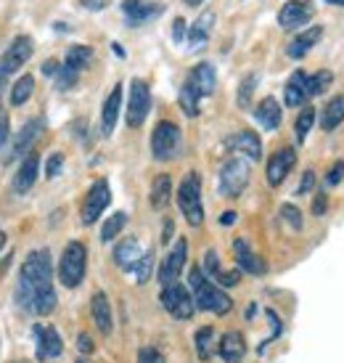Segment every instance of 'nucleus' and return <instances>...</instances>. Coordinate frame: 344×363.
<instances>
[{"mask_svg":"<svg viewBox=\"0 0 344 363\" xmlns=\"http://www.w3.org/2000/svg\"><path fill=\"white\" fill-rule=\"evenodd\" d=\"M16 300L24 311L38 315H51L56 311V289H53V262L48 250H35L27 255L19 273Z\"/></svg>","mask_w":344,"mask_h":363,"instance_id":"f257e3e1","label":"nucleus"},{"mask_svg":"<svg viewBox=\"0 0 344 363\" xmlns=\"http://www.w3.org/2000/svg\"><path fill=\"white\" fill-rule=\"evenodd\" d=\"M188 284H191L193 303H196V308H199V311L214 313V315H225V313H231L233 300L223 292V289H220V286H217V284H212L207 276H204V271L199 268V265H196V268H191Z\"/></svg>","mask_w":344,"mask_h":363,"instance_id":"f03ea898","label":"nucleus"},{"mask_svg":"<svg viewBox=\"0 0 344 363\" xmlns=\"http://www.w3.org/2000/svg\"><path fill=\"white\" fill-rule=\"evenodd\" d=\"M178 207H180L183 218L188 220V225L199 228L204 223V207H202V178L199 172L191 170L185 172V178L178 186Z\"/></svg>","mask_w":344,"mask_h":363,"instance_id":"7ed1b4c3","label":"nucleus"},{"mask_svg":"<svg viewBox=\"0 0 344 363\" xmlns=\"http://www.w3.org/2000/svg\"><path fill=\"white\" fill-rule=\"evenodd\" d=\"M85 268H88V250L82 242H69L64 247L59 260V281L67 289H77L85 281Z\"/></svg>","mask_w":344,"mask_h":363,"instance_id":"20e7f679","label":"nucleus"},{"mask_svg":"<svg viewBox=\"0 0 344 363\" xmlns=\"http://www.w3.org/2000/svg\"><path fill=\"white\" fill-rule=\"evenodd\" d=\"M249 178H252V170H249V162L243 157H231V160L223 162L220 167V175H217V191L228 196V199H239L246 186H249Z\"/></svg>","mask_w":344,"mask_h":363,"instance_id":"39448f33","label":"nucleus"},{"mask_svg":"<svg viewBox=\"0 0 344 363\" xmlns=\"http://www.w3.org/2000/svg\"><path fill=\"white\" fill-rule=\"evenodd\" d=\"M183 135L180 128L170 120H162L151 133V154L156 162H172L180 157Z\"/></svg>","mask_w":344,"mask_h":363,"instance_id":"423d86ee","label":"nucleus"},{"mask_svg":"<svg viewBox=\"0 0 344 363\" xmlns=\"http://www.w3.org/2000/svg\"><path fill=\"white\" fill-rule=\"evenodd\" d=\"M159 300H162L164 311L170 313L172 318H178V321H188L193 313H196V303H193V294L183 286V284H167L162 286V294H159Z\"/></svg>","mask_w":344,"mask_h":363,"instance_id":"0eeeda50","label":"nucleus"},{"mask_svg":"<svg viewBox=\"0 0 344 363\" xmlns=\"http://www.w3.org/2000/svg\"><path fill=\"white\" fill-rule=\"evenodd\" d=\"M112 202V189H109V181H96L91 186V191L85 194V202H82V223L85 225H93V223L101 218V212L109 207Z\"/></svg>","mask_w":344,"mask_h":363,"instance_id":"6e6552de","label":"nucleus"},{"mask_svg":"<svg viewBox=\"0 0 344 363\" xmlns=\"http://www.w3.org/2000/svg\"><path fill=\"white\" fill-rule=\"evenodd\" d=\"M151 111V91L143 80L130 82V101H127V125L141 128Z\"/></svg>","mask_w":344,"mask_h":363,"instance_id":"1a4fd4ad","label":"nucleus"},{"mask_svg":"<svg viewBox=\"0 0 344 363\" xmlns=\"http://www.w3.org/2000/svg\"><path fill=\"white\" fill-rule=\"evenodd\" d=\"M294 164H297V149H292V146H284V149H278L275 154H270L268 167H265L268 183H270L273 189H278V186L289 178V172L294 170Z\"/></svg>","mask_w":344,"mask_h":363,"instance_id":"9d476101","label":"nucleus"},{"mask_svg":"<svg viewBox=\"0 0 344 363\" xmlns=\"http://www.w3.org/2000/svg\"><path fill=\"white\" fill-rule=\"evenodd\" d=\"M32 40L27 38V35H19L16 40L8 45V51L0 56V77H8V74H13V72H19L27 61H30L32 56Z\"/></svg>","mask_w":344,"mask_h":363,"instance_id":"9b49d317","label":"nucleus"},{"mask_svg":"<svg viewBox=\"0 0 344 363\" xmlns=\"http://www.w3.org/2000/svg\"><path fill=\"white\" fill-rule=\"evenodd\" d=\"M185 260H188V242H185V239H178L175 247L170 250V255L164 257L162 268H159V284L167 286V284L178 281L183 268H185Z\"/></svg>","mask_w":344,"mask_h":363,"instance_id":"f8f14e48","label":"nucleus"},{"mask_svg":"<svg viewBox=\"0 0 344 363\" xmlns=\"http://www.w3.org/2000/svg\"><path fill=\"white\" fill-rule=\"evenodd\" d=\"M122 11H125V19L130 27H143L156 16H162L164 6L154 3V0H122Z\"/></svg>","mask_w":344,"mask_h":363,"instance_id":"ddd939ff","label":"nucleus"},{"mask_svg":"<svg viewBox=\"0 0 344 363\" xmlns=\"http://www.w3.org/2000/svg\"><path fill=\"white\" fill-rule=\"evenodd\" d=\"M310 21H313V6L307 0H289L284 9L278 11L281 30H299Z\"/></svg>","mask_w":344,"mask_h":363,"instance_id":"4468645a","label":"nucleus"},{"mask_svg":"<svg viewBox=\"0 0 344 363\" xmlns=\"http://www.w3.org/2000/svg\"><path fill=\"white\" fill-rule=\"evenodd\" d=\"M32 334L38 340V358L40 361H51V358H59L64 353L61 334L53 326H32Z\"/></svg>","mask_w":344,"mask_h":363,"instance_id":"2eb2a0df","label":"nucleus"},{"mask_svg":"<svg viewBox=\"0 0 344 363\" xmlns=\"http://www.w3.org/2000/svg\"><path fill=\"white\" fill-rule=\"evenodd\" d=\"M42 128H45V120H42V117H35V120L27 122V125L19 130V135H16V141H13V146H11V154L6 162L16 160V157H27V154L32 152L35 141L40 138Z\"/></svg>","mask_w":344,"mask_h":363,"instance_id":"dca6fc26","label":"nucleus"},{"mask_svg":"<svg viewBox=\"0 0 344 363\" xmlns=\"http://www.w3.org/2000/svg\"><path fill=\"white\" fill-rule=\"evenodd\" d=\"M185 82L204 99V96H212L214 88H217V72H214V67L210 61H202V64L193 67L191 74L185 77Z\"/></svg>","mask_w":344,"mask_h":363,"instance_id":"f3484780","label":"nucleus"},{"mask_svg":"<svg viewBox=\"0 0 344 363\" xmlns=\"http://www.w3.org/2000/svg\"><path fill=\"white\" fill-rule=\"evenodd\" d=\"M228 146H231L233 152H239L241 157L246 160L257 162L263 157V141H260V135L254 130H239L233 138H228Z\"/></svg>","mask_w":344,"mask_h":363,"instance_id":"a211bd4d","label":"nucleus"},{"mask_svg":"<svg viewBox=\"0 0 344 363\" xmlns=\"http://www.w3.org/2000/svg\"><path fill=\"white\" fill-rule=\"evenodd\" d=\"M233 255H236V262H239V271H246V273H252V276H263V273L268 271L265 260L249 250L246 239H236V242H233Z\"/></svg>","mask_w":344,"mask_h":363,"instance_id":"6ab92c4d","label":"nucleus"},{"mask_svg":"<svg viewBox=\"0 0 344 363\" xmlns=\"http://www.w3.org/2000/svg\"><path fill=\"white\" fill-rule=\"evenodd\" d=\"M38 170H40V157L35 152H30L21 162V167L13 175V191L16 194H30V189L38 181Z\"/></svg>","mask_w":344,"mask_h":363,"instance_id":"aec40b11","label":"nucleus"},{"mask_svg":"<svg viewBox=\"0 0 344 363\" xmlns=\"http://www.w3.org/2000/svg\"><path fill=\"white\" fill-rule=\"evenodd\" d=\"M91 315H93V323L98 326V332L109 337L114 329V315H112V303H109V297L103 292H96L91 297Z\"/></svg>","mask_w":344,"mask_h":363,"instance_id":"412c9836","label":"nucleus"},{"mask_svg":"<svg viewBox=\"0 0 344 363\" xmlns=\"http://www.w3.org/2000/svg\"><path fill=\"white\" fill-rule=\"evenodd\" d=\"M141 257H143V250H141V242L135 236H127V239H122L114 247V262L120 265L122 271H135V265H138Z\"/></svg>","mask_w":344,"mask_h":363,"instance_id":"4be33fe9","label":"nucleus"},{"mask_svg":"<svg viewBox=\"0 0 344 363\" xmlns=\"http://www.w3.org/2000/svg\"><path fill=\"white\" fill-rule=\"evenodd\" d=\"M321 38H323V27H318V24H315V27H307V30L299 32V35L289 43L286 53H289L292 59H304V56H307V53L318 45V40H321Z\"/></svg>","mask_w":344,"mask_h":363,"instance_id":"5701e85b","label":"nucleus"},{"mask_svg":"<svg viewBox=\"0 0 344 363\" xmlns=\"http://www.w3.org/2000/svg\"><path fill=\"white\" fill-rule=\"evenodd\" d=\"M120 109H122V85H114L112 93L106 96L101 109V133L103 135H112L114 128H117V120H120Z\"/></svg>","mask_w":344,"mask_h":363,"instance_id":"b1692460","label":"nucleus"},{"mask_svg":"<svg viewBox=\"0 0 344 363\" xmlns=\"http://www.w3.org/2000/svg\"><path fill=\"white\" fill-rule=\"evenodd\" d=\"M310 96H307V74L302 69H297L286 80V88H284V101L289 109H297V106H304Z\"/></svg>","mask_w":344,"mask_h":363,"instance_id":"393cba45","label":"nucleus"},{"mask_svg":"<svg viewBox=\"0 0 344 363\" xmlns=\"http://www.w3.org/2000/svg\"><path fill=\"white\" fill-rule=\"evenodd\" d=\"M214 30V11H207L199 19L193 21L191 32H188V48L191 51H202L204 45L210 43V35Z\"/></svg>","mask_w":344,"mask_h":363,"instance_id":"a878e982","label":"nucleus"},{"mask_svg":"<svg viewBox=\"0 0 344 363\" xmlns=\"http://www.w3.org/2000/svg\"><path fill=\"white\" fill-rule=\"evenodd\" d=\"M217 350H220V355H223L225 363H239L243 358V353H246V342H243V334L241 332H225L223 340L217 342Z\"/></svg>","mask_w":344,"mask_h":363,"instance_id":"bb28decb","label":"nucleus"},{"mask_svg":"<svg viewBox=\"0 0 344 363\" xmlns=\"http://www.w3.org/2000/svg\"><path fill=\"white\" fill-rule=\"evenodd\" d=\"M254 117H257V122L263 125L265 130H278L281 128V104L275 101L273 96H268V99L257 104Z\"/></svg>","mask_w":344,"mask_h":363,"instance_id":"cd10ccee","label":"nucleus"},{"mask_svg":"<svg viewBox=\"0 0 344 363\" xmlns=\"http://www.w3.org/2000/svg\"><path fill=\"white\" fill-rule=\"evenodd\" d=\"M342 122H344V96H334L331 101L326 104L323 117H321V128H323L326 133H331V130H336Z\"/></svg>","mask_w":344,"mask_h":363,"instance_id":"c85d7f7f","label":"nucleus"},{"mask_svg":"<svg viewBox=\"0 0 344 363\" xmlns=\"http://www.w3.org/2000/svg\"><path fill=\"white\" fill-rule=\"evenodd\" d=\"M172 199V178L170 175H156L151 183V207L164 210Z\"/></svg>","mask_w":344,"mask_h":363,"instance_id":"c756f323","label":"nucleus"},{"mask_svg":"<svg viewBox=\"0 0 344 363\" xmlns=\"http://www.w3.org/2000/svg\"><path fill=\"white\" fill-rule=\"evenodd\" d=\"M93 61V48L88 45H71L69 51H67V61H64V67H69L71 72H77L80 74L82 69H88Z\"/></svg>","mask_w":344,"mask_h":363,"instance_id":"7c9ffc66","label":"nucleus"},{"mask_svg":"<svg viewBox=\"0 0 344 363\" xmlns=\"http://www.w3.org/2000/svg\"><path fill=\"white\" fill-rule=\"evenodd\" d=\"M193 345H196V355L199 361H210L214 353V329L212 326H202L199 332L193 334Z\"/></svg>","mask_w":344,"mask_h":363,"instance_id":"2f4dec72","label":"nucleus"},{"mask_svg":"<svg viewBox=\"0 0 344 363\" xmlns=\"http://www.w3.org/2000/svg\"><path fill=\"white\" fill-rule=\"evenodd\" d=\"M334 85V72L331 69H318L315 74H307V96H323L328 88Z\"/></svg>","mask_w":344,"mask_h":363,"instance_id":"473e14b6","label":"nucleus"},{"mask_svg":"<svg viewBox=\"0 0 344 363\" xmlns=\"http://www.w3.org/2000/svg\"><path fill=\"white\" fill-rule=\"evenodd\" d=\"M313 125H315V109H313V106H304V109L299 111L297 122H294V133H297V141H299V143L307 141V135H310V130H313Z\"/></svg>","mask_w":344,"mask_h":363,"instance_id":"72a5a7b5","label":"nucleus"},{"mask_svg":"<svg viewBox=\"0 0 344 363\" xmlns=\"http://www.w3.org/2000/svg\"><path fill=\"white\" fill-rule=\"evenodd\" d=\"M125 225H127V212H114L101 225V242H114V236H120Z\"/></svg>","mask_w":344,"mask_h":363,"instance_id":"f704fd0d","label":"nucleus"},{"mask_svg":"<svg viewBox=\"0 0 344 363\" xmlns=\"http://www.w3.org/2000/svg\"><path fill=\"white\" fill-rule=\"evenodd\" d=\"M32 91H35V77H32V74L19 77L16 85H13V91H11V104H13V106H21V104L32 96Z\"/></svg>","mask_w":344,"mask_h":363,"instance_id":"c9c22d12","label":"nucleus"},{"mask_svg":"<svg viewBox=\"0 0 344 363\" xmlns=\"http://www.w3.org/2000/svg\"><path fill=\"white\" fill-rule=\"evenodd\" d=\"M199 101H202V96L193 91L188 82H183V88H180V109L185 111V117H196V114H199Z\"/></svg>","mask_w":344,"mask_h":363,"instance_id":"e433bc0d","label":"nucleus"},{"mask_svg":"<svg viewBox=\"0 0 344 363\" xmlns=\"http://www.w3.org/2000/svg\"><path fill=\"white\" fill-rule=\"evenodd\" d=\"M254 88H257V74H246L239 85V106L241 109H249V104H252V96H254Z\"/></svg>","mask_w":344,"mask_h":363,"instance_id":"4c0bfd02","label":"nucleus"},{"mask_svg":"<svg viewBox=\"0 0 344 363\" xmlns=\"http://www.w3.org/2000/svg\"><path fill=\"white\" fill-rule=\"evenodd\" d=\"M204 273H207V279H214V281L220 284V279H223V265H220V257H217V252L214 250H210V252L204 255Z\"/></svg>","mask_w":344,"mask_h":363,"instance_id":"58836bf2","label":"nucleus"},{"mask_svg":"<svg viewBox=\"0 0 344 363\" xmlns=\"http://www.w3.org/2000/svg\"><path fill=\"white\" fill-rule=\"evenodd\" d=\"M151 268H154V255L143 252V257L135 265V279H138V284H146L151 279Z\"/></svg>","mask_w":344,"mask_h":363,"instance_id":"ea45409f","label":"nucleus"},{"mask_svg":"<svg viewBox=\"0 0 344 363\" xmlns=\"http://www.w3.org/2000/svg\"><path fill=\"white\" fill-rule=\"evenodd\" d=\"M281 218L292 225L294 231H302V212L297 210L294 204H284V207H281Z\"/></svg>","mask_w":344,"mask_h":363,"instance_id":"a19ab883","label":"nucleus"},{"mask_svg":"<svg viewBox=\"0 0 344 363\" xmlns=\"http://www.w3.org/2000/svg\"><path fill=\"white\" fill-rule=\"evenodd\" d=\"M61 167H64V154L53 152L51 157H48V162H45V175H48V178H56L61 172Z\"/></svg>","mask_w":344,"mask_h":363,"instance_id":"79ce46f5","label":"nucleus"},{"mask_svg":"<svg viewBox=\"0 0 344 363\" xmlns=\"http://www.w3.org/2000/svg\"><path fill=\"white\" fill-rule=\"evenodd\" d=\"M138 363H164V355L156 347H141L138 353Z\"/></svg>","mask_w":344,"mask_h":363,"instance_id":"37998d69","label":"nucleus"},{"mask_svg":"<svg viewBox=\"0 0 344 363\" xmlns=\"http://www.w3.org/2000/svg\"><path fill=\"white\" fill-rule=\"evenodd\" d=\"M326 210H328V196H326V191H318L313 196V215L315 218H323Z\"/></svg>","mask_w":344,"mask_h":363,"instance_id":"c03bdc74","label":"nucleus"},{"mask_svg":"<svg viewBox=\"0 0 344 363\" xmlns=\"http://www.w3.org/2000/svg\"><path fill=\"white\" fill-rule=\"evenodd\" d=\"M315 189V172L313 170H304L302 172V181H299V189H297V194L299 196H304V194H310Z\"/></svg>","mask_w":344,"mask_h":363,"instance_id":"a18cd8bd","label":"nucleus"},{"mask_svg":"<svg viewBox=\"0 0 344 363\" xmlns=\"http://www.w3.org/2000/svg\"><path fill=\"white\" fill-rule=\"evenodd\" d=\"M342 175H344V162H336L334 167L328 170L326 183H328V186H339V183H342Z\"/></svg>","mask_w":344,"mask_h":363,"instance_id":"49530a36","label":"nucleus"},{"mask_svg":"<svg viewBox=\"0 0 344 363\" xmlns=\"http://www.w3.org/2000/svg\"><path fill=\"white\" fill-rule=\"evenodd\" d=\"M8 133H11V120H8V114H3V117H0V149L8 143Z\"/></svg>","mask_w":344,"mask_h":363,"instance_id":"de8ad7c7","label":"nucleus"},{"mask_svg":"<svg viewBox=\"0 0 344 363\" xmlns=\"http://www.w3.org/2000/svg\"><path fill=\"white\" fill-rule=\"evenodd\" d=\"M93 347H96V345H93L91 334L82 332L80 337H77V350H80V353H93Z\"/></svg>","mask_w":344,"mask_h":363,"instance_id":"09e8293b","label":"nucleus"},{"mask_svg":"<svg viewBox=\"0 0 344 363\" xmlns=\"http://www.w3.org/2000/svg\"><path fill=\"white\" fill-rule=\"evenodd\" d=\"M185 38V21L183 19H175V27H172V40L175 43H183Z\"/></svg>","mask_w":344,"mask_h":363,"instance_id":"8fccbe9b","label":"nucleus"},{"mask_svg":"<svg viewBox=\"0 0 344 363\" xmlns=\"http://www.w3.org/2000/svg\"><path fill=\"white\" fill-rule=\"evenodd\" d=\"M85 9H91V11H101L103 6H106V0H80Z\"/></svg>","mask_w":344,"mask_h":363,"instance_id":"3c124183","label":"nucleus"},{"mask_svg":"<svg viewBox=\"0 0 344 363\" xmlns=\"http://www.w3.org/2000/svg\"><path fill=\"white\" fill-rule=\"evenodd\" d=\"M59 64H56V61H45V64H42V74H59Z\"/></svg>","mask_w":344,"mask_h":363,"instance_id":"603ef678","label":"nucleus"},{"mask_svg":"<svg viewBox=\"0 0 344 363\" xmlns=\"http://www.w3.org/2000/svg\"><path fill=\"white\" fill-rule=\"evenodd\" d=\"M220 223H223V225H233V223H236V212H233V210L223 212V218H220Z\"/></svg>","mask_w":344,"mask_h":363,"instance_id":"864d4df0","label":"nucleus"},{"mask_svg":"<svg viewBox=\"0 0 344 363\" xmlns=\"http://www.w3.org/2000/svg\"><path fill=\"white\" fill-rule=\"evenodd\" d=\"M172 239V220L164 223V231H162V244H167Z\"/></svg>","mask_w":344,"mask_h":363,"instance_id":"5fc2aeb1","label":"nucleus"},{"mask_svg":"<svg viewBox=\"0 0 344 363\" xmlns=\"http://www.w3.org/2000/svg\"><path fill=\"white\" fill-rule=\"evenodd\" d=\"M323 3H328V6H339V9H344V0H323Z\"/></svg>","mask_w":344,"mask_h":363,"instance_id":"6e6d98bb","label":"nucleus"},{"mask_svg":"<svg viewBox=\"0 0 344 363\" xmlns=\"http://www.w3.org/2000/svg\"><path fill=\"white\" fill-rule=\"evenodd\" d=\"M183 3H185V6H199L202 0H183Z\"/></svg>","mask_w":344,"mask_h":363,"instance_id":"4d7b16f0","label":"nucleus"},{"mask_svg":"<svg viewBox=\"0 0 344 363\" xmlns=\"http://www.w3.org/2000/svg\"><path fill=\"white\" fill-rule=\"evenodd\" d=\"M3 244H6V233H0V247H3Z\"/></svg>","mask_w":344,"mask_h":363,"instance_id":"13d9d810","label":"nucleus"},{"mask_svg":"<svg viewBox=\"0 0 344 363\" xmlns=\"http://www.w3.org/2000/svg\"><path fill=\"white\" fill-rule=\"evenodd\" d=\"M77 363H88V361H85V358H80V361H77Z\"/></svg>","mask_w":344,"mask_h":363,"instance_id":"bf43d9fd","label":"nucleus"}]
</instances>
